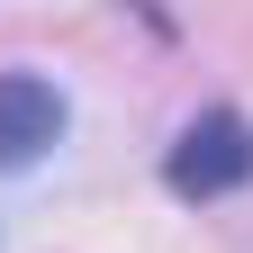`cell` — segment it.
I'll use <instances>...</instances> for the list:
<instances>
[{
	"instance_id": "7a4b0ae2",
	"label": "cell",
	"mask_w": 253,
	"mask_h": 253,
	"mask_svg": "<svg viewBox=\"0 0 253 253\" xmlns=\"http://www.w3.org/2000/svg\"><path fill=\"white\" fill-rule=\"evenodd\" d=\"M63 145V90L37 73H0V172H27Z\"/></svg>"
},
{
	"instance_id": "6da1fadb",
	"label": "cell",
	"mask_w": 253,
	"mask_h": 253,
	"mask_svg": "<svg viewBox=\"0 0 253 253\" xmlns=\"http://www.w3.org/2000/svg\"><path fill=\"white\" fill-rule=\"evenodd\" d=\"M163 181L181 190V199H226V190H244V181H253V126H244L235 109H199V118L172 136Z\"/></svg>"
}]
</instances>
